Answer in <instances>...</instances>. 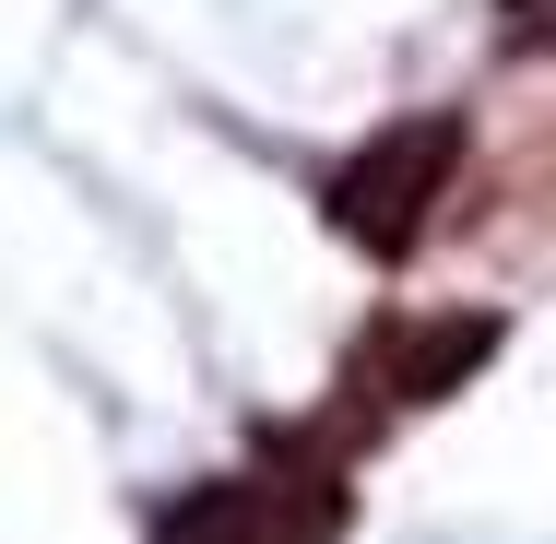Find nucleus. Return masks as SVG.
I'll return each mask as SVG.
<instances>
[{"label": "nucleus", "mask_w": 556, "mask_h": 544, "mask_svg": "<svg viewBox=\"0 0 556 544\" xmlns=\"http://www.w3.org/2000/svg\"><path fill=\"white\" fill-rule=\"evenodd\" d=\"M450 154H462V130L450 118H415V130H391V142H367L355 166H343V190H332V214L367 237V249H403L415 225H427V202H439V178H450Z\"/></svg>", "instance_id": "obj_2"}, {"label": "nucleus", "mask_w": 556, "mask_h": 544, "mask_svg": "<svg viewBox=\"0 0 556 544\" xmlns=\"http://www.w3.org/2000/svg\"><path fill=\"white\" fill-rule=\"evenodd\" d=\"M343 533V485L308 461V473H237V485H202L190 509H166L154 544H332Z\"/></svg>", "instance_id": "obj_1"}, {"label": "nucleus", "mask_w": 556, "mask_h": 544, "mask_svg": "<svg viewBox=\"0 0 556 544\" xmlns=\"http://www.w3.org/2000/svg\"><path fill=\"white\" fill-rule=\"evenodd\" d=\"M485 343H497V320H439L415 355H403V379H391V391H415V403H427V391H450V379H462Z\"/></svg>", "instance_id": "obj_3"}]
</instances>
